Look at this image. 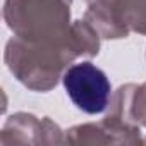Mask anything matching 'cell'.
Wrapping results in <instances>:
<instances>
[{
  "instance_id": "obj_1",
  "label": "cell",
  "mask_w": 146,
  "mask_h": 146,
  "mask_svg": "<svg viewBox=\"0 0 146 146\" xmlns=\"http://www.w3.org/2000/svg\"><path fill=\"white\" fill-rule=\"evenodd\" d=\"M102 36L86 21H74V36L58 43H33L12 36L5 45L4 60L14 78L31 91H50L79 57H95Z\"/></svg>"
},
{
  "instance_id": "obj_2",
  "label": "cell",
  "mask_w": 146,
  "mask_h": 146,
  "mask_svg": "<svg viewBox=\"0 0 146 146\" xmlns=\"http://www.w3.org/2000/svg\"><path fill=\"white\" fill-rule=\"evenodd\" d=\"M72 0H5L4 21L14 36L33 43H58L74 36Z\"/></svg>"
},
{
  "instance_id": "obj_3",
  "label": "cell",
  "mask_w": 146,
  "mask_h": 146,
  "mask_svg": "<svg viewBox=\"0 0 146 146\" xmlns=\"http://www.w3.org/2000/svg\"><path fill=\"white\" fill-rule=\"evenodd\" d=\"M62 84L70 102L84 113L96 115L110 107L112 84L105 72L88 60L69 65Z\"/></svg>"
},
{
  "instance_id": "obj_4",
  "label": "cell",
  "mask_w": 146,
  "mask_h": 146,
  "mask_svg": "<svg viewBox=\"0 0 146 146\" xmlns=\"http://www.w3.org/2000/svg\"><path fill=\"white\" fill-rule=\"evenodd\" d=\"M2 144H60L65 143L64 131L50 117H36L33 113H12L2 127Z\"/></svg>"
},
{
  "instance_id": "obj_5",
  "label": "cell",
  "mask_w": 146,
  "mask_h": 146,
  "mask_svg": "<svg viewBox=\"0 0 146 146\" xmlns=\"http://www.w3.org/2000/svg\"><path fill=\"white\" fill-rule=\"evenodd\" d=\"M65 143L70 144H139V127L122 124L120 120L107 115L100 122L81 124L65 131Z\"/></svg>"
},
{
  "instance_id": "obj_6",
  "label": "cell",
  "mask_w": 146,
  "mask_h": 146,
  "mask_svg": "<svg viewBox=\"0 0 146 146\" xmlns=\"http://www.w3.org/2000/svg\"><path fill=\"white\" fill-rule=\"evenodd\" d=\"M108 115L127 125L146 127V83L120 86L112 96Z\"/></svg>"
}]
</instances>
